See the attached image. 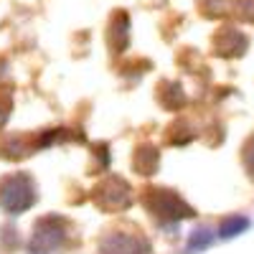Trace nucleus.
I'll return each instance as SVG.
<instances>
[{
    "mask_svg": "<svg viewBox=\"0 0 254 254\" xmlns=\"http://www.w3.org/2000/svg\"><path fill=\"white\" fill-rule=\"evenodd\" d=\"M155 193V203H153V211L160 216V219H188V216H193V211H190L181 198H176L171 190H153Z\"/></svg>",
    "mask_w": 254,
    "mask_h": 254,
    "instance_id": "2",
    "label": "nucleus"
},
{
    "mask_svg": "<svg viewBox=\"0 0 254 254\" xmlns=\"http://www.w3.org/2000/svg\"><path fill=\"white\" fill-rule=\"evenodd\" d=\"M61 242H64V226L56 219H46L44 224H38L31 249L33 252H49V249H56Z\"/></svg>",
    "mask_w": 254,
    "mask_h": 254,
    "instance_id": "3",
    "label": "nucleus"
},
{
    "mask_svg": "<svg viewBox=\"0 0 254 254\" xmlns=\"http://www.w3.org/2000/svg\"><path fill=\"white\" fill-rule=\"evenodd\" d=\"M36 201V188L28 176H10L0 183V206L8 214H20Z\"/></svg>",
    "mask_w": 254,
    "mask_h": 254,
    "instance_id": "1",
    "label": "nucleus"
},
{
    "mask_svg": "<svg viewBox=\"0 0 254 254\" xmlns=\"http://www.w3.org/2000/svg\"><path fill=\"white\" fill-rule=\"evenodd\" d=\"M219 54L221 56H242L244 49H247V38L242 33H237L234 28H226L221 36H219Z\"/></svg>",
    "mask_w": 254,
    "mask_h": 254,
    "instance_id": "4",
    "label": "nucleus"
},
{
    "mask_svg": "<svg viewBox=\"0 0 254 254\" xmlns=\"http://www.w3.org/2000/svg\"><path fill=\"white\" fill-rule=\"evenodd\" d=\"M211 242H214V234H211L208 229H196L193 234H190V239H188V254H193V252H201V249H206Z\"/></svg>",
    "mask_w": 254,
    "mask_h": 254,
    "instance_id": "7",
    "label": "nucleus"
},
{
    "mask_svg": "<svg viewBox=\"0 0 254 254\" xmlns=\"http://www.w3.org/2000/svg\"><path fill=\"white\" fill-rule=\"evenodd\" d=\"M249 226V221L244 219V216H229V219H224V224H221V237L224 239H234L237 234H242V231Z\"/></svg>",
    "mask_w": 254,
    "mask_h": 254,
    "instance_id": "6",
    "label": "nucleus"
},
{
    "mask_svg": "<svg viewBox=\"0 0 254 254\" xmlns=\"http://www.w3.org/2000/svg\"><path fill=\"white\" fill-rule=\"evenodd\" d=\"M104 254H140V242L125 234H115L102 244Z\"/></svg>",
    "mask_w": 254,
    "mask_h": 254,
    "instance_id": "5",
    "label": "nucleus"
},
{
    "mask_svg": "<svg viewBox=\"0 0 254 254\" xmlns=\"http://www.w3.org/2000/svg\"><path fill=\"white\" fill-rule=\"evenodd\" d=\"M244 165L249 168V173H252V178H254V137L247 142V147H244Z\"/></svg>",
    "mask_w": 254,
    "mask_h": 254,
    "instance_id": "8",
    "label": "nucleus"
}]
</instances>
